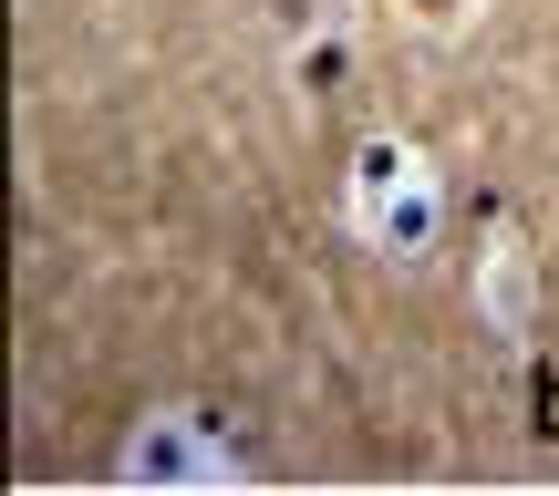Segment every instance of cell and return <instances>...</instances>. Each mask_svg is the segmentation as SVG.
Returning a JSON list of instances; mask_svg holds the SVG:
<instances>
[{
    "mask_svg": "<svg viewBox=\"0 0 559 496\" xmlns=\"http://www.w3.org/2000/svg\"><path fill=\"white\" fill-rule=\"evenodd\" d=\"M528 414H539V435H559V373H528Z\"/></svg>",
    "mask_w": 559,
    "mask_h": 496,
    "instance_id": "6da1fadb",
    "label": "cell"
},
{
    "mask_svg": "<svg viewBox=\"0 0 559 496\" xmlns=\"http://www.w3.org/2000/svg\"><path fill=\"white\" fill-rule=\"evenodd\" d=\"M425 11H445V0H425Z\"/></svg>",
    "mask_w": 559,
    "mask_h": 496,
    "instance_id": "7a4b0ae2",
    "label": "cell"
}]
</instances>
